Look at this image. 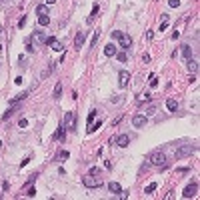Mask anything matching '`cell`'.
<instances>
[{
    "mask_svg": "<svg viewBox=\"0 0 200 200\" xmlns=\"http://www.w3.org/2000/svg\"><path fill=\"white\" fill-rule=\"evenodd\" d=\"M166 108H168L170 112H174V110L178 108V102H176L174 98H168V100H166Z\"/></svg>",
    "mask_w": 200,
    "mask_h": 200,
    "instance_id": "2e32d148",
    "label": "cell"
},
{
    "mask_svg": "<svg viewBox=\"0 0 200 200\" xmlns=\"http://www.w3.org/2000/svg\"><path fill=\"white\" fill-rule=\"evenodd\" d=\"M142 100H144V102H150V92H144V94L138 98V102H142Z\"/></svg>",
    "mask_w": 200,
    "mask_h": 200,
    "instance_id": "d4e9b609",
    "label": "cell"
},
{
    "mask_svg": "<svg viewBox=\"0 0 200 200\" xmlns=\"http://www.w3.org/2000/svg\"><path fill=\"white\" fill-rule=\"evenodd\" d=\"M18 126H20V128H26V126H28V120H26V118H22L20 122H18Z\"/></svg>",
    "mask_w": 200,
    "mask_h": 200,
    "instance_id": "1f68e13d",
    "label": "cell"
},
{
    "mask_svg": "<svg viewBox=\"0 0 200 200\" xmlns=\"http://www.w3.org/2000/svg\"><path fill=\"white\" fill-rule=\"evenodd\" d=\"M180 50H182L184 58H190V56H192V50H190V46H188V44H182V46H180Z\"/></svg>",
    "mask_w": 200,
    "mask_h": 200,
    "instance_id": "e0dca14e",
    "label": "cell"
},
{
    "mask_svg": "<svg viewBox=\"0 0 200 200\" xmlns=\"http://www.w3.org/2000/svg\"><path fill=\"white\" fill-rule=\"evenodd\" d=\"M36 14H38V16H48V4H40V6H36Z\"/></svg>",
    "mask_w": 200,
    "mask_h": 200,
    "instance_id": "5bb4252c",
    "label": "cell"
},
{
    "mask_svg": "<svg viewBox=\"0 0 200 200\" xmlns=\"http://www.w3.org/2000/svg\"><path fill=\"white\" fill-rule=\"evenodd\" d=\"M186 60H188V62H186V64H188V70H190V72H196V70H198V62H196L194 58H186Z\"/></svg>",
    "mask_w": 200,
    "mask_h": 200,
    "instance_id": "9a60e30c",
    "label": "cell"
},
{
    "mask_svg": "<svg viewBox=\"0 0 200 200\" xmlns=\"http://www.w3.org/2000/svg\"><path fill=\"white\" fill-rule=\"evenodd\" d=\"M110 34H112V38H116V40H118L120 36L124 34V32H122V30H114V32H110Z\"/></svg>",
    "mask_w": 200,
    "mask_h": 200,
    "instance_id": "f546056e",
    "label": "cell"
},
{
    "mask_svg": "<svg viewBox=\"0 0 200 200\" xmlns=\"http://www.w3.org/2000/svg\"><path fill=\"white\" fill-rule=\"evenodd\" d=\"M84 42H86V34H84V32H78V34H76V38H74V48H82V46H84Z\"/></svg>",
    "mask_w": 200,
    "mask_h": 200,
    "instance_id": "8fae6325",
    "label": "cell"
},
{
    "mask_svg": "<svg viewBox=\"0 0 200 200\" xmlns=\"http://www.w3.org/2000/svg\"><path fill=\"white\" fill-rule=\"evenodd\" d=\"M0 146H2V142H0Z\"/></svg>",
    "mask_w": 200,
    "mask_h": 200,
    "instance_id": "60d3db41",
    "label": "cell"
},
{
    "mask_svg": "<svg viewBox=\"0 0 200 200\" xmlns=\"http://www.w3.org/2000/svg\"><path fill=\"white\" fill-rule=\"evenodd\" d=\"M166 28H168V22H162V24H160V32H164Z\"/></svg>",
    "mask_w": 200,
    "mask_h": 200,
    "instance_id": "8d00e7d4",
    "label": "cell"
},
{
    "mask_svg": "<svg viewBox=\"0 0 200 200\" xmlns=\"http://www.w3.org/2000/svg\"><path fill=\"white\" fill-rule=\"evenodd\" d=\"M46 44H50V48H52L54 52H62V50H64L62 42L58 38H54V36H48V38H46Z\"/></svg>",
    "mask_w": 200,
    "mask_h": 200,
    "instance_id": "5b68a950",
    "label": "cell"
},
{
    "mask_svg": "<svg viewBox=\"0 0 200 200\" xmlns=\"http://www.w3.org/2000/svg\"><path fill=\"white\" fill-rule=\"evenodd\" d=\"M98 38H100V32L96 30V32L92 34V42H90V44H92V46H96V42H98Z\"/></svg>",
    "mask_w": 200,
    "mask_h": 200,
    "instance_id": "4316f807",
    "label": "cell"
},
{
    "mask_svg": "<svg viewBox=\"0 0 200 200\" xmlns=\"http://www.w3.org/2000/svg\"><path fill=\"white\" fill-rule=\"evenodd\" d=\"M196 192H198V184H196V182H192V184H188V186L184 188L182 196H184V198H194V196H196Z\"/></svg>",
    "mask_w": 200,
    "mask_h": 200,
    "instance_id": "8992f818",
    "label": "cell"
},
{
    "mask_svg": "<svg viewBox=\"0 0 200 200\" xmlns=\"http://www.w3.org/2000/svg\"><path fill=\"white\" fill-rule=\"evenodd\" d=\"M90 174H94V176H100V174H102V170H100L98 166H94V168H90Z\"/></svg>",
    "mask_w": 200,
    "mask_h": 200,
    "instance_id": "f1b7e54d",
    "label": "cell"
},
{
    "mask_svg": "<svg viewBox=\"0 0 200 200\" xmlns=\"http://www.w3.org/2000/svg\"><path fill=\"white\" fill-rule=\"evenodd\" d=\"M168 4H170V6H172V8H178V6H180V0H170V2H168Z\"/></svg>",
    "mask_w": 200,
    "mask_h": 200,
    "instance_id": "4dcf8cb0",
    "label": "cell"
},
{
    "mask_svg": "<svg viewBox=\"0 0 200 200\" xmlns=\"http://www.w3.org/2000/svg\"><path fill=\"white\" fill-rule=\"evenodd\" d=\"M82 184L86 186V188H96V186H100L102 184V178L100 176H94V174H86V176H82Z\"/></svg>",
    "mask_w": 200,
    "mask_h": 200,
    "instance_id": "6da1fadb",
    "label": "cell"
},
{
    "mask_svg": "<svg viewBox=\"0 0 200 200\" xmlns=\"http://www.w3.org/2000/svg\"><path fill=\"white\" fill-rule=\"evenodd\" d=\"M116 58H118L120 62H126V58H128V56H126V50H120V52H116Z\"/></svg>",
    "mask_w": 200,
    "mask_h": 200,
    "instance_id": "cb8c5ba5",
    "label": "cell"
},
{
    "mask_svg": "<svg viewBox=\"0 0 200 200\" xmlns=\"http://www.w3.org/2000/svg\"><path fill=\"white\" fill-rule=\"evenodd\" d=\"M156 86H158V78L152 74V76H150V88H156Z\"/></svg>",
    "mask_w": 200,
    "mask_h": 200,
    "instance_id": "83f0119b",
    "label": "cell"
},
{
    "mask_svg": "<svg viewBox=\"0 0 200 200\" xmlns=\"http://www.w3.org/2000/svg\"><path fill=\"white\" fill-rule=\"evenodd\" d=\"M94 114H96V110H92V112H90V114H88V126H90V124H92V120H94Z\"/></svg>",
    "mask_w": 200,
    "mask_h": 200,
    "instance_id": "d6a6232c",
    "label": "cell"
},
{
    "mask_svg": "<svg viewBox=\"0 0 200 200\" xmlns=\"http://www.w3.org/2000/svg\"><path fill=\"white\" fill-rule=\"evenodd\" d=\"M100 126H102V122H100V120H98L96 124H90V126H88V134H92V132H94V130H98Z\"/></svg>",
    "mask_w": 200,
    "mask_h": 200,
    "instance_id": "603a6c76",
    "label": "cell"
},
{
    "mask_svg": "<svg viewBox=\"0 0 200 200\" xmlns=\"http://www.w3.org/2000/svg\"><path fill=\"white\" fill-rule=\"evenodd\" d=\"M118 48H122V50H128V46H130V44H132V38H130V36H128V34H122V36H120L118 38Z\"/></svg>",
    "mask_w": 200,
    "mask_h": 200,
    "instance_id": "9c48e42d",
    "label": "cell"
},
{
    "mask_svg": "<svg viewBox=\"0 0 200 200\" xmlns=\"http://www.w3.org/2000/svg\"><path fill=\"white\" fill-rule=\"evenodd\" d=\"M24 24H26V16H22V18H20V22H18V26H20V28H22V26H24Z\"/></svg>",
    "mask_w": 200,
    "mask_h": 200,
    "instance_id": "d590c367",
    "label": "cell"
},
{
    "mask_svg": "<svg viewBox=\"0 0 200 200\" xmlns=\"http://www.w3.org/2000/svg\"><path fill=\"white\" fill-rule=\"evenodd\" d=\"M154 112H156V104H150V106H148V110H146V116H152Z\"/></svg>",
    "mask_w": 200,
    "mask_h": 200,
    "instance_id": "484cf974",
    "label": "cell"
},
{
    "mask_svg": "<svg viewBox=\"0 0 200 200\" xmlns=\"http://www.w3.org/2000/svg\"><path fill=\"white\" fill-rule=\"evenodd\" d=\"M12 112H14V110H12V108H8V110H6V112H4V116H2V118H8V116H10V114H12Z\"/></svg>",
    "mask_w": 200,
    "mask_h": 200,
    "instance_id": "74e56055",
    "label": "cell"
},
{
    "mask_svg": "<svg viewBox=\"0 0 200 200\" xmlns=\"http://www.w3.org/2000/svg\"><path fill=\"white\" fill-rule=\"evenodd\" d=\"M116 144H118L120 148H126L128 144H130V136L128 134H120V136H116V140H114Z\"/></svg>",
    "mask_w": 200,
    "mask_h": 200,
    "instance_id": "30bf717a",
    "label": "cell"
},
{
    "mask_svg": "<svg viewBox=\"0 0 200 200\" xmlns=\"http://www.w3.org/2000/svg\"><path fill=\"white\" fill-rule=\"evenodd\" d=\"M128 82H130V72H128V70H120V72H118V84H120V88H126V86H128Z\"/></svg>",
    "mask_w": 200,
    "mask_h": 200,
    "instance_id": "52a82bcc",
    "label": "cell"
},
{
    "mask_svg": "<svg viewBox=\"0 0 200 200\" xmlns=\"http://www.w3.org/2000/svg\"><path fill=\"white\" fill-rule=\"evenodd\" d=\"M116 52H118V46L116 44H112V42L106 44V48H104V54L106 56H116Z\"/></svg>",
    "mask_w": 200,
    "mask_h": 200,
    "instance_id": "7c38bea8",
    "label": "cell"
},
{
    "mask_svg": "<svg viewBox=\"0 0 200 200\" xmlns=\"http://www.w3.org/2000/svg\"><path fill=\"white\" fill-rule=\"evenodd\" d=\"M68 156H70V154H68L66 150H62V152H60V160H66V158H68Z\"/></svg>",
    "mask_w": 200,
    "mask_h": 200,
    "instance_id": "836d02e7",
    "label": "cell"
},
{
    "mask_svg": "<svg viewBox=\"0 0 200 200\" xmlns=\"http://www.w3.org/2000/svg\"><path fill=\"white\" fill-rule=\"evenodd\" d=\"M148 162H150V164H154V166H166V156H164V152H162V150H154V152H150Z\"/></svg>",
    "mask_w": 200,
    "mask_h": 200,
    "instance_id": "7a4b0ae2",
    "label": "cell"
},
{
    "mask_svg": "<svg viewBox=\"0 0 200 200\" xmlns=\"http://www.w3.org/2000/svg\"><path fill=\"white\" fill-rule=\"evenodd\" d=\"M156 186H158V184H156V182H150V184H148V186H146V188H144V192H146V194H152V192H154V190H156Z\"/></svg>",
    "mask_w": 200,
    "mask_h": 200,
    "instance_id": "ffe728a7",
    "label": "cell"
},
{
    "mask_svg": "<svg viewBox=\"0 0 200 200\" xmlns=\"http://www.w3.org/2000/svg\"><path fill=\"white\" fill-rule=\"evenodd\" d=\"M48 22H50V16H38V24L40 26H48Z\"/></svg>",
    "mask_w": 200,
    "mask_h": 200,
    "instance_id": "44dd1931",
    "label": "cell"
},
{
    "mask_svg": "<svg viewBox=\"0 0 200 200\" xmlns=\"http://www.w3.org/2000/svg\"><path fill=\"white\" fill-rule=\"evenodd\" d=\"M32 36H34L36 42H44V44H46V38H48V36H46V34H42V32H34Z\"/></svg>",
    "mask_w": 200,
    "mask_h": 200,
    "instance_id": "d6986e66",
    "label": "cell"
},
{
    "mask_svg": "<svg viewBox=\"0 0 200 200\" xmlns=\"http://www.w3.org/2000/svg\"><path fill=\"white\" fill-rule=\"evenodd\" d=\"M54 2H56V0H46V4H54Z\"/></svg>",
    "mask_w": 200,
    "mask_h": 200,
    "instance_id": "f35d334b",
    "label": "cell"
},
{
    "mask_svg": "<svg viewBox=\"0 0 200 200\" xmlns=\"http://www.w3.org/2000/svg\"><path fill=\"white\" fill-rule=\"evenodd\" d=\"M26 194H28V196H34V194H36V190H34V186H32V188H28V190H26Z\"/></svg>",
    "mask_w": 200,
    "mask_h": 200,
    "instance_id": "e575fe53",
    "label": "cell"
},
{
    "mask_svg": "<svg viewBox=\"0 0 200 200\" xmlns=\"http://www.w3.org/2000/svg\"><path fill=\"white\" fill-rule=\"evenodd\" d=\"M146 122H148V116H146V114H136V116H132V126H134V128H144Z\"/></svg>",
    "mask_w": 200,
    "mask_h": 200,
    "instance_id": "277c9868",
    "label": "cell"
},
{
    "mask_svg": "<svg viewBox=\"0 0 200 200\" xmlns=\"http://www.w3.org/2000/svg\"><path fill=\"white\" fill-rule=\"evenodd\" d=\"M196 150V146H192V144H182L180 148H176V152H174V156L180 160V158H188L192 152Z\"/></svg>",
    "mask_w": 200,
    "mask_h": 200,
    "instance_id": "3957f363",
    "label": "cell"
},
{
    "mask_svg": "<svg viewBox=\"0 0 200 200\" xmlns=\"http://www.w3.org/2000/svg\"><path fill=\"white\" fill-rule=\"evenodd\" d=\"M0 32H2V26H0Z\"/></svg>",
    "mask_w": 200,
    "mask_h": 200,
    "instance_id": "ab89813d",
    "label": "cell"
},
{
    "mask_svg": "<svg viewBox=\"0 0 200 200\" xmlns=\"http://www.w3.org/2000/svg\"><path fill=\"white\" fill-rule=\"evenodd\" d=\"M108 192H112V194H120V192H122V186H120L118 182H108Z\"/></svg>",
    "mask_w": 200,
    "mask_h": 200,
    "instance_id": "4fadbf2b",
    "label": "cell"
},
{
    "mask_svg": "<svg viewBox=\"0 0 200 200\" xmlns=\"http://www.w3.org/2000/svg\"><path fill=\"white\" fill-rule=\"evenodd\" d=\"M62 96V82H56V86H54V98L58 100Z\"/></svg>",
    "mask_w": 200,
    "mask_h": 200,
    "instance_id": "ac0fdd59",
    "label": "cell"
},
{
    "mask_svg": "<svg viewBox=\"0 0 200 200\" xmlns=\"http://www.w3.org/2000/svg\"><path fill=\"white\" fill-rule=\"evenodd\" d=\"M74 122H76V114L74 112H66L64 114V128H74Z\"/></svg>",
    "mask_w": 200,
    "mask_h": 200,
    "instance_id": "ba28073f",
    "label": "cell"
},
{
    "mask_svg": "<svg viewBox=\"0 0 200 200\" xmlns=\"http://www.w3.org/2000/svg\"><path fill=\"white\" fill-rule=\"evenodd\" d=\"M98 10H100V8H98V4H94V6H92V12H90V16H88V22H92V18L98 14Z\"/></svg>",
    "mask_w": 200,
    "mask_h": 200,
    "instance_id": "7402d4cb",
    "label": "cell"
}]
</instances>
